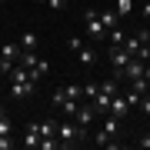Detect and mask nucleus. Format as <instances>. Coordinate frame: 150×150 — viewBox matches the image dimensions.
<instances>
[{
	"instance_id": "nucleus-11",
	"label": "nucleus",
	"mask_w": 150,
	"mask_h": 150,
	"mask_svg": "<svg viewBox=\"0 0 150 150\" xmlns=\"http://www.w3.org/2000/svg\"><path fill=\"white\" fill-rule=\"evenodd\" d=\"M47 74H50V64H47V60H37V64L30 67V77H33V83H37L40 77H47Z\"/></svg>"
},
{
	"instance_id": "nucleus-10",
	"label": "nucleus",
	"mask_w": 150,
	"mask_h": 150,
	"mask_svg": "<svg viewBox=\"0 0 150 150\" xmlns=\"http://www.w3.org/2000/svg\"><path fill=\"white\" fill-rule=\"evenodd\" d=\"M37 60H40V57H37V50H20V57H17V64H20V67H27V70H30L33 64H37Z\"/></svg>"
},
{
	"instance_id": "nucleus-24",
	"label": "nucleus",
	"mask_w": 150,
	"mask_h": 150,
	"mask_svg": "<svg viewBox=\"0 0 150 150\" xmlns=\"http://www.w3.org/2000/svg\"><path fill=\"white\" fill-rule=\"evenodd\" d=\"M140 110H144V113H150V93H144V100H140Z\"/></svg>"
},
{
	"instance_id": "nucleus-2",
	"label": "nucleus",
	"mask_w": 150,
	"mask_h": 150,
	"mask_svg": "<svg viewBox=\"0 0 150 150\" xmlns=\"http://www.w3.org/2000/svg\"><path fill=\"white\" fill-rule=\"evenodd\" d=\"M57 137H60V147H74V144H80V140H87V127L74 123V117L60 120L57 123Z\"/></svg>"
},
{
	"instance_id": "nucleus-7",
	"label": "nucleus",
	"mask_w": 150,
	"mask_h": 150,
	"mask_svg": "<svg viewBox=\"0 0 150 150\" xmlns=\"http://www.w3.org/2000/svg\"><path fill=\"white\" fill-rule=\"evenodd\" d=\"M130 110H134V107H130V103H127V97H113V100H110V110L107 113H113V117H123V113H130Z\"/></svg>"
},
{
	"instance_id": "nucleus-6",
	"label": "nucleus",
	"mask_w": 150,
	"mask_h": 150,
	"mask_svg": "<svg viewBox=\"0 0 150 150\" xmlns=\"http://www.w3.org/2000/svg\"><path fill=\"white\" fill-rule=\"evenodd\" d=\"M40 123L33 120V123H27V130H23V140H20V147H27V150H33V147H40Z\"/></svg>"
},
{
	"instance_id": "nucleus-28",
	"label": "nucleus",
	"mask_w": 150,
	"mask_h": 150,
	"mask_svg": "<svg viewBox=\"0 0 150 150\" xmlns=\"http://www.w3.org/2000/svg\"><path fill=\"white\" fill-rule=\"evenodd\" d=\"M37 4H50V0H37Z\"/></svg>"
},
{
	"instance_id": "nucleus-16",
	"label": "nucleus",
	"mask_w": 150,
	"mask_h": 150,
	"mask_svg": "<svg viewBox=\"0 0 150 150\" xmlns=\"http://www.w3.org/2000/svg\"><path fill=\"white\" fill-rule=\"evenodd\" d=\"M64 90H67L70 100H83V83H80V87H77V83H70V87H64Z\"/></svg>"
},
{
	"instance_id": "nucleus-14",
	"label": "nucleus",
	"mask_w": 150,
	"mask_h": 150,
	"mask_svg": "<svg viewBox=\"0 0 150 150\" xmlns=\"http://www.w3.org/2000/svg\"><path fill=\"white\" fill-rule=\"evenodd\" d=\"M107 40L113 43V47H123V40H127V33H123V30L117 27V30H110V33H107Z\"/></svg>"
},
{
	"instance_id": "nucleus-19",
	"label": "nucleus",
	"mask_w": 150,
	"mask_h": 150,
	"mask_svg": "<svg viewBox=\"0 0 150 150\" xmlns=\"http://www.w3.org/2000/svg\"><path fill=\"white\" fill-rule=\"evenodd\" d=\"M97 90H100V83H83V100H93Z\"/></svg>"
},
{
	"instance_id": "nucleus-12",
	"label": "nucleus",
	"mask_w": 150,
	"mask_h": 150,
	"mask_svg": "<svg viewBox=\"0 0 150 150\" xmlns=\"http://www.w3.org/2000/svg\"><path fill=\"white\" fill-rule=\"evenodd\" d=\"M93 57H97V50H93V47H87V43L77 50V60H80L83 67H90V64H93Z\"/></svg>"
},
{
	"instance_id": "nucleus-27",
	"label": "nucleus",
	"mask_w": 150,
	"mask_h": 150,
	"mask_svg": "<svg viewBox=\"0 0 150 150\" xmlns=\"http://www.w3.org/2000/svg\"><path fill=\"white\" fill-rule=\"evenodd\" d=\"M147 23H150V20H147ZM147 43H150V27H147Z\"/></svg>"
},
{
	"instance_id": "nucleus-1",
	"label": "nucleus",
	"mask_w": 150,
	"mask_h": 150,
	"mask_svg": "<svg viewBox=\"0 0 150 150\" xmlns=\"http://www.w3.org/2000/svg\"><path fill=\"white\" fill-rule=\"evenodd\" d=\"M10 97L13 100H23V97H30L33 93V77H30V70L27 67H20V64H13L10 67Z\"/></svg>"
},
{
	"instance_id": "nucleus-3",
	"label": "nucleus",
	"mask_w": 150,
	"mask_h": 150,
	"mask_svg": "<svg viewBox=\"0 0 150 150\" xmlns=\"http://www.w3.org/2000/svg\"><path fill=\"white\" fill-rule=\"evenodd\" d=\"M83 30H87V37H93V40H107V27H103V20H100L97 10L83 13Z\"/></svg>"
},
{
	"instance_id": "nucleus-26",
	"label": "nucleus",
	"mask_w": 150,
	"mask_h": 150,
	"mask_svg": "<svg viewBox=\"0 0 150 150\" xmlns=\"http://www.w3.org/2000/svg\"><path fill=\"white\" fill-rule=\"evenodd\" d=\"M144 77H147V80H150V64H147V67H144Z\"/></svg>"
},
{
	"instance_id": "nucleus-25",
	"label": "nucleus",
	"mask_w": 150,
	"mask_h": 150,
	"mask_svg": "<svg viewBox=\"0 0 150 150\" xmlns=\"http://www.w3.org/2000/svg\"><path fill=\"white\" fill-rule=\"evenodd\" d=\"M140 13H144L147 20H150V0H147V4H144V10H140Z\"/></svg>"
},
{
	"instance_id": "nucleus-13",
	"label": "nucleus",
	"mask_w": 150,
	"mask_h": 150,
	"mask_svg": "<svg viewBox=\"0 0 150 150\" xmlns=\"http://www.w3.org/2000/svg\"><path fill=\"white\" fill-rule=\"evenodd\" d=\"M40 123V137H57V123L60 120H37Z\"/></svg>"
},
{
	"instance_id": "nucleus-23",
	"label": "nucleus",
	"mask_w": 150,
	"mask_h": 150,
	"mask_svg": "<svg viewBox=\"0 0 150 150\" xmlns=\"http://www.w3.org/2000/svg\"><path fill=\"white\" fill-rule=\"evenodd\" d=\"M47 7H50V10H64V7H67V0H50Z\"/></svg>"
},
{
	"instance_id": "nucleus-22",
	"label": "nucleus",
	"mask_w": 150,
	"mask_h": 150,
	"mask_svg": "<svg viewBox=\"0 0 150 150\" xmlns=\"http://www.w3.org/2000/svg\"><path fill=\"white\" fill-rule=\"evenodd\" d=\"M137 147H140V150H150V134L140 137V140H137Z\"/></svg>"
},
{
	"instance_id": "nucleus-8",
	"label": "nucleus",
	"mask_w": 150,
	"mask_h": 150,
	"mask_svg": "<svg viewBox=\"0 0 150 150\" xmlns=\"http://www.w3.org/2000/svg\"><path fill=\"white\" fill-rule=\"evenodd\" d=\"M100 20H103V27H107V33L120 27V13L113 10V7H110V10H103V13H100Z\"/></svg>"
},
{
	"instance_id": "nucleus-15",
	"label": "nucleus",
	"mask_w": 150,
	"mask_h": 150,
	"mask_svg": "<svg viewBox=\"0 0 150 150\" xmlns=\"http://www.w3.org/2000/svg\"><path fill=\"white\" fill-rule=\"evenodd\" d=\"M113 10H117L120 17H127L130 10H134V0H117V4H113Z\"/></svg>"
},
{
	"instance_id": "nucleus-20",
	"label": "nucleus",
	"mask_w": 150,
	"mask_h": 150,
	"mask_svg": "<svg viewBox=\"0 0 150 150\" xmlns=\"http://www.w3.org/2000/svg\"><path fill=\"white\" fill-rule=\"evenodd\" d=\"M0 137H10V120L0 113Z\"/></svg>"
},
{
	"instance_id": "nucleus-9",
	"label": "nucleus",
	"mask_w": 150,
	"mask_h": 150,
	"mask_svg": "<svg viewBox=\"0 0 150 150\" xmlns=\"http://www.w3.org/2000/svg\"><path fill=\"white\" fill-rule=\"evenodd\" d=\"M17 43H20V50H37V33H33V30H23Z\"/></svg>"
},
{
	"instance_id": "nucleus-21",
	"label": "nucleus",
	"mask_w": 150,
	"mask_h": 150,
	"mask_svg": "<svg viewBox=\"0 0 150 150\" xmlns=\"http://www.w3.org/2000/svg\"><path fill=\"white\" fill-rule=\"evenodd\" d=\"M67 47H70V54H77V50L83 47V40H80V37H70V40H67Z\"/></svg>"
},
{
	"instance_id": "nucleus-5",
	"label": "nucleus",
	"mask_w": 150,
	"mask_h": 150,
	"mask_svg": "<svg viewBox=\"0 0 150 150\" xmlns=\"http://www.w3.org/2000/svg\"><path fill=\"white\" fill-rule=\"evenodd\" d=\"M107 60H110L113 70H123L130 60H134V54H127V47H113V43H110V47H107Z\"/></svg>"
},
{
	"instance_id": "nucleus-4",
	"label": "nucleus",
	"mask_w": 150,
	"mask_h": 150,
	"mask_svg": "<svg viewBox=\"0 0 150 150\" xmlns=\"http://www.w3.org/2000/svg\"><path fill=\"white\" fill-rule=\"evenodd\" d=\"M17 57H20V43L7 40L4 47H0V74H10V67L17 64Z\"/></svg>"
},
{
	"instance_id": "nucleus-17",
	"label": "nucleus",
	"mask_w": 150,
	"mask_h": 150,
	"mask_svg": "<svg viewBox=\"0 0 150 150\" xmlns=\"http://www.w3.org/2000/svg\"><path fill=\"white\" fill-rule=\"evenodd\" d=\"M77 110H80V100H67L60 107V113H67V117H77Z\"/></svg>"
},
{
	"instance_id": "nucleus-18",
	"label": "nucleus",
	"mask_w": 150,
	"mask_h": 150,
	"mask_svg": "<svg viewBox=\"0 0 150 150\" xmlns=\"http://www.w3.org/2000/svg\"><path fill=\"white\" fill-rule=\"evenodd\" d=\"M67 100H70V97H67V90H64V87H57V90H54V107L60 110V107H64Z\"/></svg>"
}]
</instances>
